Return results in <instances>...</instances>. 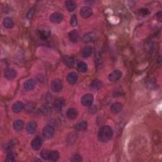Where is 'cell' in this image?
Returning <instances> with one entry per match:
<instances>
[{
	"instance_id": "9c48e42d",
	"label": "cell",
	"mask_w": 162,
	"mask_h": 162,
	"mask_svg": "<svg viewBox=\"0 0 162 162\" xmlns=\"http://www.w3.org/2000/svg\"><path fill=\"white\" fill-rule=\"evenodd\" d=\"M31 146L34 151H38V150L40 149L41 146H42V140L39 137H35L32 141Z\"/></svg>"
},
{
	"instance_id": "6da1fadb",
	"label": "cell",
	"mask_w": 162,
	"mask_h": 162,
	"mask_svg": "<svg viewBox=\"0 0 162 162\" xmlns=\"http://www.w3.org/2000/svg\"><path fill=\"white\" fill-rule=\"evenodd\" d=\"M113 132L112 129L108 125H103L99 129L98 132V139L101 143H107L111 139Z\"/></svg>"
},
{
	"instance_id": "4316f807",
	"label": "cell",
	"mask_w": 162,
	"mask_h": 162,
	"mask_svg": "<svg viewBox=\"0 0 162 162\" xmlns=\"http://www.w3.org/2000/svg\"><path fill=\"white\" fill-rule=\"evenodd\" d=\"M64 62L65 64L69 67V68H72L73 67V65H74V60L72 57H65L64 58Z\"/></svg>"
},
{
	"instance_id": "7a4b0ae2",
	"label": "cell",
	"mask_w": 162,
	"mask_h": 162,
	"mask_svg": "<svg viewBox=\"0 0 162 162\" xmlns=\"http://www.w3.org/2000/svg\"><path fill=\"white\" fill-rule=\"evenodd\" d=\"M96 38L97 36L95 32H89L84 35L83 37H82V40L85 43H91L95 42L96 40Z\"/></svg>"
},
{
	"instance_id": "1f68e13d",
	"label": "cell",
	"mask_w": 162,
	"mask_h": 162,
	"mask_svg": "<svg viewBox=\"0 0 162 162\" xmlns=\"http://www.w3.org/2000/svg\"><path fill=\"white\" fill-rule=\"evenodd\" d=\"M34 12H35V11H34V8H31V9L29 10L28 11V12L27 13V15H26V16H27V18L28 19H31L32 17H33Z\"/></svg>"
},
{
	"instance_id": "ba28073f",
	"label": "cell",
	"mask_w": 162,
	"mask_h": 162,
	"mask_svg": "<svg viewBox=\"0 0 162 162\" xmlns=\"http://www.w3.org/2000/svg\"><path fill=\"white\" fill-rule=\"evenodd\" d=\"M81 15L84 19H87L90 17L93 14L92 9L89 7H84L81 9Z\"/></svg>"
},
{
	"instance_id": "d6986e66",
	"label": "cell",
	"mask_w": 162,
	"mask_h": 162,
	"mask_svg": "<svg viewBox=\"0 0 162 162\" xmlns=\"http://www.w3.org/2000/svg\"><path fill=\"white\" fill-rule=\"evenodd\" d=\"M24 127V123L22 120H17L13 123V129L17 131H22Z\"/></svg>"
},
{
	"instance_id": "9a60e30c",
	"label": "cell",
	"mask_w": 162,
	"mask_h": 162,
	"mask_svg": "<svg viewBox=\"0 0 162 162\" xmlns=\"http://www.w3.org/2000/svg\"><path fill=\"white\" fill-rule=\"evenodd\" d=\"M37 129V123L35 122H31L27 125V132L29 134H33Z\"/></svg>"
},
{
	"instance_id": "d6a6232c",
	"label": "cell",
	"mask_w": 162,
	"mask_h": 162,
	"mask_svg": "<svg viewBox=\"0 0 162 162\" xmlns=\"http://www.w3.org/2000/svg\"><path fill=\"white\" fill-rule=\"evenodd\" d=\"M15 160V157L14 155L11 153H8L7 156V159H6V161L8 162H12Z\"/></svg>"
},
{
	"instance_id": "484cf974",
	"label": "cell",
	"mask_w": 162,
	"mask_h": 162,
	"mask_svg": "<svg viewBox=\"0 0 162 162\" xmlns=\"http://www.w3.org/2000/svg\"><path fill=\"white\" fill-rule=\"evenodd\" d=\"M92 54V48L89 46L86 47L82 50V56L84 58H88Z\"/></svg>"
},
{
	"instance_id": "836d02e7",
	"label": "cell",
	"mask_w": 162,
	"mask_h": 162,
	"mask_svg": "<svg viewBox=\"0 0 162 162\" xmlns=\"http://www.w3.org/2000/svg\"><path fill=\"white\" fill-rule=\"evenodd\" d=\"M72 161H82V157L81 156L79 155H75L74 156H73V157L72 158Z\"/></svg>"
},
{
	"instance_id": "52a82bcc",
	"label": "cell",
	"mask_w": 162,
	"mask_h": 162,
	"mask_svg": "<svg viewBox=\"0 0 162 162\" xmlns=\"http://www.w3.org/2000/svg\"><path fill=\"white\" fill-rule=\"evenodd\" d=\"M63 20V15L60 13L55 12L50 16V20L54 23H59L62 22Z\"/></svg>"
},
{
	"instance_id": "44dd1931",
	"label": "cell",
	"mask_w": 162,
	"mask_h": 162,
	"mask_svg": "<svg viewBox=\"0 0 162 162\" xmlns=\"http://www.w3.org/2000/svg\"><path fill=\"white\" fill-rule=\"evenodd\" d=\"M59 157H60V155H59V153L58 151H49L48 160L51 161H56L58 160Z\"/></svg>"
},
{
	"instance_id": "ffe728a7",
	"label": "cell",
	"mask_w": 162,
	"mask_h": 162,
	"mask_svg": "<svg viewBox=\"0 0 162 162\" xmlns=\"http://www.w3.org/2000/svg\"><path fill=\"white\" fill-rule=\"evenodd\" d=\"M103 86V82L99 81V80H95L91 82L90 84V87L91 89H95V90H98L101 89V88Z\"/></svg>"
},
{
	"instance_id": "4fadbf2b",
	"label": "cell",
	"mask_w": 162,
	"mask_h": 162,
	"mask_svg": "<svg viewBox=\"0 0 162 162\" xmlns=\"http://www.w3.org/2000/svg\"><path fill=\"white\" fill-rule=\"evenodd\" d=\"M67 81L70 84H74L77 81L78 77L75 72H70L67 75Z\"/></svg>"
},
{
	"instance_id": "4dcf8cb0",
	"label": "cell",
	"mask_w": 162,
	"mask_h": 162,
	"mask_svg": "<svg viewBox=\"0 0 162 162\" xmlns=\"http://www.w3.org/2000/svg\"><path fill=\"white\" fill-rule=\"evenodd\" d=\"M34 108V105L32 103H28L25 106V110L27 112H32V111H33Z\"/></svg>"
},
{
	"instance_id": "8992f818",
	"label": "cell",
	"mask_w": 162,
	"mask_h": 162,
	"mask_svg": "<svg viewBox=\"0 0 162 162\" xmlns=\"http://www.w3.org/2000/svg\"><path fill=\"white\" fill-rule=\"evenodd\" d=\"M122 72L119 70H116L110 73V75L108 76V79L111 82H116L119 81V79L122 77Z\"/></svg>"
},
{
	"instance_id": "30bf717a",
	"label": "cell",
	"mask_w": 162,
	"mask_h": 162,
	"mask_svg": "<svg viewBox=\"0 0 162 162\" xmlns=\"http://www.w3.org/2000/svg\"><path fill=\"white\" fill-rule=\"evenodd\" d=\"M16 75H17V72L14 69L8 68V69L5 70V76L6 78L8 79V80H13V79L16 77Z\"/></svg>"
},
{
	"instance_id": "3957f363",
	"label": "cell",
	"mask_w": 162,
	"mask_h": 162,
	"mask_svg": "<svg viewBox=\"0 0 162 162\" xmlns=\"http://www.w3.org/2000/svg\"><path fill=\"white\" fill-rule=\"evenodd\" d=\"M55 134V129L51 125H47L43 129V135L46 139H51Z\"/></svg>"
},
{
	"instance_id": "d4e9b609",
	"label": "cell",
	"mask_w": 162,
	"mask_h": 162,
	"mask_svg": "<svg viewBox=\"0 0 162 162\" xmlns=\"http://www.w3.org/2000/svg\"><path fill=\"white\" fill-rule=\"evenodd\" d=\"M3 25L7 29H11L13 27L14 23L13 20H11L9 17H7L3 20Z\"/></svg>"
},
{
	"instance_id": "f1b7e54d",
	"label": "cell",
	"mask_w": 162,
	"mask_h": 162,
	"mask_svg": "<svg viewBox=\"0 0 162 162\" xmlns=\"http://www.w3.org/2000/svg\"><path fill=\"white\" fill-rule=\"evenodd\" d=\"M49 153V151L43 150V151H41V153H40V155H41V158L44 159V160H48Z\"/></svg>"
},
{
	"instance_id": "277c9868",
	"label": "cell",
	"mask_w": 162,
	"mask_h": 162,
	"mask_svg": "<svg viewBox=\"0 0 162 162\" xmlns=\"http://www.w3.org/2000/svg\"><path fill=\"white\" fill-rule=\"evenodd\" d=\"M62 82L60 79H55L51 82V89L53 92H60L62 89Z\"/></svg>"
},
{
	"instance_id": "7402d4cb",
	"label": "cell",
	"mask_w": 162,
	"mask_h": 162,
	"mask_svg": "<svg viewBox=\"0 0 162 162\" xmlns=\"http://www.w3.org/2000/svg\"><path fill=\"white\" fill-rule=\"evenodd\" d=\"M87 127V124L86 121H81L75 125V129L78 131H84L86 130Z\"/></svg>"
},
{
	"instance_id": "5bb4252c",
	"label": "cell",
	"mask_w": 162,
	"mask_h": 162,
	"mask_svg": "<svg viewBox=\"0 0 162 162\" xmlns=\"http://www.w3.org/2000/svg\"><path fill=\"white\" fill-rule=\"evenodd\" d=\"M77 114H78L77 110L75 108H69L67 111V117L69 118V119H72V120L76 119L77 117Z\"/></svg>"
},
{
	"instance_id": "83f0119b",
	"label": "cell",
	"mask_w": 162,
	"mask_h": 162,
	"mask_svg": "<svg viewBox=\"0 0 162 162\" xmlns=\"http://www.w3.org/2000/svg\"><path fill=\"white\" fill-rule=\"evenodd\" d=\"M70 24L73 27H75L77 25V18L76 15H73L71 19H70Z\"/></svg>"
},
{
	"instance_id": "8fae6325",
	"label": "cell",
	"mask_w": 162,
	"mask_h": 162,
	"mask_svg": "<svg viewBox=\"0 0 162 162\" xmlns=\"http://www.w3.org/2000/svg\"><path fill=\"white\" fill-rule=\"evenodd\" d=\"M123 108V105L120 103H115L113 105H111L110 107V110L111 113L114 114L119 113L122 111Z\"/></svg>"
},
{
	"instance_id": "ac0fdd59",
	"label": "cell",
	"mask_w": 162,
	"mask_h": 162,
	"mask_svg": "<svg viewBox=\"0 0 162 162\" xmlns=\"http://www.w3.org/2000/svg\"><path fill=\"white\" fill-rule=\"evenodd\" d=\"M24 108V105H23L22 102L20 101H17L13 105L12 107V110L15 113H19L20 111H21L23 108Z\"/></svg>"
},
{
	"instance_id": "e575fe53",
	"label": "cell",
	"mask_w": 162,
	"mask_h": 162,
	"mask_svg": "<svg viewBox=\"0 0 162 162\" xmlns=\"http://www.w3.org/2000/svg\"><path fill=\"white\" fill-rule=\"evenodd\" d=\"M139 11L141 13V14H143L144 15H147L149 13V11L148 9H146V8H142V9L139 10Z\"/></svg>"
},
{
	"instance_id": "7c38bea8",
	"label": "cell",
	"mask_w": 162,
	"mask_h": 162,
	"mask_svg": "<svg viewBox=\"0 0 162 162\" xmlns=\"http://www.w3.org/2000/svg\"><path fill=\"white\" fill-rule=\"evenodd\" d=\"M64 105V100L63 99L58 98L55 100L53 103V108L56 111H60Z\"/></svg>"
},
{
	"instance_id": "e0dca14e",
	"label": "cell",
	"mask_w": 162,
	"mask_h": 162,
	"mask_svg": "<svg viewBox=\"0 0 162 162\" xmlns=\"http://www.w3.org/2000/svg\"><path fill=\"white\" fill-rule=\"evenodd\" d=\"M69 36L70 40L71 41V42L74 43L78 42L79 39V35L78 32L77 31L73 30L70 32L69 34Z\"/></svg>"
},
{
	"instance_id": "603a6c76",
	"label": "cell",
	"mask_w": 162,
	"mask_h": 162,
	"mask_svg": "<svg viewBox=\"0 0 162 162\" xmlns=\"http://www.w3.org/2000/svg\"><path fill=\"white\" fill-rule=\"evenodd\" d=\"M65 5H66V8H67V10L70 11V12H72V11H74L76 8V4L72 1H66Z\"/></svg>"
},
{
	"instance_id": "5b68a950",
	"label": "cell",
	"mask_w": 162,
	"mask_h": 162,
	"mask_svg": "<svg viewBox=\"0 0 162 162\" xmlns=\"http://www.w3.org/2000/svg\"><path fill=\"white\" fill-rule=\"evenodd\" d=\"M93 96L91 94H86V95L82 96L81 99V103L85 107H89L93 104Z\"/></svg>"
},
{
	"instance_id": "2e32d148",
	"label": "cell",
	"mask_w": 162,
	"mask_h": 162,
	"mask_svg": "<svg viewBox=\"0 0 162 162\" xmlns=\"http://www.w3.org/2000/svg\"><path fill=\"white\" fill-rule=\"evenodd\" d=\"M36 86V82L32 79H29L24 83V88L27 91H31Z\"/></svg>"
},
{
	"instance_id": "cb8c5ba5",
	"label": "cell",
	"mask_w": 162,
	"mask_h": 162,
	"mask_svg": "<svg viewBox=\"0 0 162 162\" xmlns=\"http://www.w3.org/2000/svg\"><path fill=\"white\" fill-rule=\"evenodd\" d=\"M77 70L81 73L86 72L87 70V65L86 63L81 61L77 64Z\"/></svg>"
},
{
	"instance_id": "f546056e",
	"label": "cell",
	"mask_w": 162,
	"mask_h": 162,
	"mask_svg": "<svg viewBox=\"0 0 162 162\" xmlns=\"http://www.w3.org/2000/svg\"><path fill=\"white\" fill-rule=\"evenodd\" d=\"M50 111V108L48 106H43V107L40 108V113L43 114H47Z\"/></svg>"
}]
</instances>
